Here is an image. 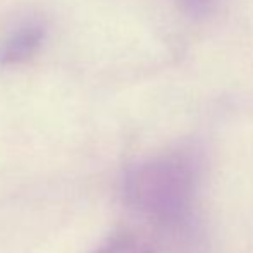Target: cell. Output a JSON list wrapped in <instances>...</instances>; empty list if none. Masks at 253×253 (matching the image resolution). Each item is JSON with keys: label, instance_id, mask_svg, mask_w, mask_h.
Segmentation results:
<instances>
[{"label": "cell", "instance_id": "cell-3", "mask_svg": "<svg viewBox=\"0 0 253 253\" xmlns=\"http://www.w3.org/2000/svg\"><path fill=\"white\" fill-rule=\"evenodd\" d=\"M97 253H152V252L143 241L136 240V238L124 236V238H117L112 243L105 245Z\"/></svg>", "mask_w": 253, "mask_h": 253}, {"label": "cell", "instance_id": "cell-1", "mask_svg": "<svg viewBox=\"0 0 253 253\" xmlns=\"http://www.w3.org/2000/svg\"><path fill=\"white\" fill-rule=\"evenodd\" d=\"M195 160L176 152L155 159L131 174L129 193L138 209L160 220L172 222L186 213L193 197Z\"/></svg>", "mask_w": 253, "mask_h": 253}, {"label": "cell", "instance_id": "cell-4", "mask_svg": "<svg viewBox=\"0 0 253 253\" xmlns=\"http://www.w3.org/2000/svg\"><path fill=\"white\" fill-rule=\"evenodd\" d=\"M177 2L183 5V9L186 12H190L191 16H207L209 12H212L213 5H215L217 0H177Z\"/></svg>", "mask_w": 253, "mask_h": 253}, {"label": "cell", "instance_id": "cell-2", "mask_svg": "<svg viewBox=\"0 0 253 253\" xmlns=\"http://www.w3.org/2000/svg\"><path fill=\"white\" fill-rule=\"evenodd\" d=\"M45 37V30L38 21H26L12 30L0 43V66L26 62L37 53Z\"/></svg>", "mask_w": 253, "mask_h": 253}]
</instances>
